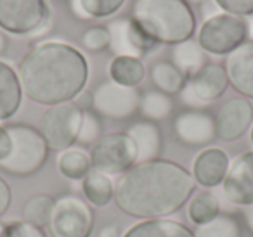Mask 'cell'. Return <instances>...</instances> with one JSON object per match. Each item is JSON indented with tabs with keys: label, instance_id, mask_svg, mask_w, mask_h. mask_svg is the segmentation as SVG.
<instances>
[{
	"label": "cell",
	"instance_id": "obj_45",
	"mask_svg": "<svg viewBox=\"0 0 253 237\" xmlns=\"http://www.w3.org/2000/svg\"><path fill=\"white\" fill-rule=\"evenodd\" d=\"M252 144H253V128H252Z\"/></svg>",
	"mask_w": 253,
	"mask_h": 237
},
{
	"label": "cell",
	"instance_id": "obj_33",
	"mask_svg": "<svg viewBox=\"0 0 253 237\" xmlns=\"http://www.w3.org/2000/svg\"><path fill=\"white\" fill-rule=\"evenodd\" d=\"M2 237H47L43 229L28 223L25 220L4 223V236Z\"/></svg>",
	"mask_w": 253,
	"mask_h": 237
},
{
	"label": "cell",
	"instance_id": "obj_36",
	"mask_svg": "<svg viewBox=\"0 0 253 237\" xmlns=\"http://www.w3.org/2000/svg\"><path fill=\"white\" fill-rule=\"evenodd\" d=\"M11 151H12L11 133H9L7 126L0 125V163L11 156Z\"/></svg>",
	"mask_w": 253,
	"mask_h": 237
},
{
	"label": "cell",
	"instance_id": "obj_34",
	"mask_svg": "<svg viewBox=\"0 0 253 237\" xmlns=\"http://www.w3.org/2000/svg\"><path fill=\"white\" fill-rule=\"evenodd\" d=\"M224 12L234 16H253V0H215Z\"/></svg>",
	"mask_w": 253,
	"mask_h": 237
},
{
	"label": "cell",
	"instance_id": "obj_38",
	"mask_svg": "<svg viewBox=\"0 0 253 237\" xmlns=\"http://www.w3.org/2000/svg\"><path fill=\"white\" fill-rule=\"evenodd\" d=\"M220 12H224V11L218 7V4L215 0H203V2H201V14H203L205 21L213 18V16L220 14Z\"/></svg>",
	"mask_w": 253,
	"mask_h": 237
},
{
	"label": "cell",
	"instance_id": "obj_11",
	"mask_svg": "<svg viewBox=\"0 0 253 237\" xmlns=\"http://www.w3.org/2000/svg\"><path fill=\"white\" fill-rule=\"evenodd\" d=\"M106 28L109 32V49L116 56H132L141 59L160 45L151 37L146 35L130 18L113 19Z\"/></svg>",
	"mask_w": 253,
	"mask_h": 237
},
{
	"label": "cell",
	"instance_id": "obj_17",
	"mask_svg": "<svg viewBox=\"0 0 253 237\" xmlns=\"http://www.w3.org/2000/svg\"><path fill=\"white\" fill-rule=\"evenodd\" d=\"M187 83L191 85L196 97L205 106L220 99L229 87L227 73L222 64L208 63L201 71H198L194 77L187 78Z\"/></svg>",
	"mask_w": 253,
	"mask_h": 237
},
{
	"label": "cell",
	"instance_id": "obj_7",
	"mask_svg": "<svg viewBox=\"0 0 253 237\" xmlns=\"http://www.w3.org/2000/svg\"><path fill=\"white\" fill-rule=\"evenodd\" d=\"M95 215L90 204L77 194H66L56 199L49 232L52 237H90Z\"/></svg>",
	"mask_w": 253,
	"mask_h": 237
},
{
	"label": "cell",
	"instance_id": "obj_13",
	"mask_svg": "<svg viewBox=\"0 0 253 237\" xmlns=\"http://www.w3.org/2000/svg\"><path fill=\"white\" fill-rule=\"evenodd\" d=\"M253 123V106L246 97H232L220 106L215 116L217 137L232 142L243 137Z\"/></svg>",
	"mask_w": 253,
	"mask_h": 237
},
{
	"label": "cell",
	"instance_id": "obj_4",
	"mask_svg": "<svg viewBox=\"0 0 253 237\" xmlns=\"http://www.w3.org/2000/svg\"><path fill=\"white\" fill-rule=\"evenodd\" d=\"M12 139L11 156L0 163V168L14 177H28L42 170L49 158V146L40 130L30 125H9Z\"/></svg>",
	"mask_w": 253,
	"mask_h": 237
},
{
	"label": "cell",
	"instance_id": "obj_32",
	"mask_svg": "<svg viewBox=\"0 0 253 237\" xmlns=\"http://www.w3.org/2000/svg\"><path fill=\"white\" fill-rule=\"evenodd\" d=\"M82 43L90 52H102L109 49V32L106 26H90L82 35Z\"/></svg>",
	"mask_w": 253,
	"mask_h": 237
},
{
	"label": "cell",
	"instance_id": "obj_5",
	"mask_svg": "<svg viewBox=\"0 0 253 237\" xmlns=\"http://www.w3.org/2000/svg\"><path fill=\"white\" fill-rule=\"evenodd\" d=\"M248 39V23L241 16L220 12L207 19L198 32V43L207 54L229 56Z\"/></svg>",
	"mask_w": 253,
	"mask_h": 237
},
{
	"label": "cell",
	"instance_id": "obj_15",
	"mask_svg": "<svg viewBox=\"0 0 253 237\" xmlns=\"http://www.w3.org/2000/svg\"><path fill=\"white\" fill-rule=\"evenodd\" d=\"M229 85L246 99H253V40H246L225 59Z\"/></svg>",
	"mask_w": 253,
	"mask_h": 237
},
{
	"label": "cell",
	"instance_id": "obj_18",
	"mask_svg": "<svg viewBox=\"0 0 253 237\" xmlns=\"http://www.w3.org/2000/svg\"><path fill=\"white\" fill-rule=\"evenodd\" d=\"M126 133H128V137L135 144L137 163L158 159L160 154H162L163 137L162 130H160V126L155 121H149V119L135 121L126 128Z\"/></svg>",
	"mask_w": 253,
	"mask_h": 237
},
{
	"label": "cell",
	"instance_id": "obj_9",
	"mask_svg": "<svg viewBox=\"0 0 253 237\" xmlns=\"http://www.w3.org/2000/svg\"><path fill=\"white\" fill-rule=\"evenodd\" d=\"M82 115H84V109L73 101L50 106L47 109L42 118L40 133L45 139L50 151L63 153L77 142Z\"/></svg>",
	"mask_w": 253,
	"mask_h": 237
},
{
	"label": "cell",
	"instance_id": "obj_23",
	"mask_svg": "<svg viewBox=\"0 0 253 237\" xmlns=\"http://www.w3.org/2000/svg\"><path fill=\"white\" fill-rule=\"evenodd\" d=\"M146 77V66L142 59L132 56H116L109 63V78L111 81L123 87L135 88L142 83Z\"/></svg>",
	"mask_w": 253,
	"mask_h": 237
},
{
	"label": "cell",
	"instance_id": "obj_19",
	"mask_svg": "<svg viewBox=\"0 0 253 237\" xmlns=\"http://www.w3.org/2000/svg\"><path fill=\"white\" fill-rule=\"evenodd\" d=\"M23 88L11 64L0 61V121L11 119L21 108Z\"/></svg>",
	"mask_w": 253,
	"mask_h": 237
},
{
	"label": "cell",
	"instance_id": "obj_29",
	"mask_svg": "<svg viewBox=\"0 0 253 237\" xmlns=\"http://www.w3.org/2000/svg\"><path fill=\"white\" fill-rule=\"evenodd\" d=\"M56 204V199L49 194H37L30 198L23 206V220L33 225L43 227L49 225L50 216H52V209Z\"/></svg>",
	"mask_w": 253,
	"mask_h": 237
},
{
	"label": "cell",
	"instance_id": "obj_21",
	"mask_svg": "<svg viewBox=\"0 0 253 237\" xmlns=\"http://www.w3.org/2000/svg\"><path fill=\"white\" fill-rule=\"evenodd\" d=\"M82 194L88 204L106 208L115 199V182L109 175L90 170V173L82 180Z\"/></svg>",
	"mask_w": 253,
	"mask_h": 237
},
{
	"label": "cell",
	"instance_id": "obj_30",
	"mask_svg": "<svg viewBox=\"0 0 253 237\" xmlns=\"http://www.w3.org/2000/svg\"><path fill=\"white\" fill-rule=\"evenodd\" d=\"M102 133V123L101 116L95 115L92 109H84V115H82V125L78 130L77 142L80 146H94L99 139H101Z\"/></svg>",
	"mask_w": 253,
	"mask_h": 237
},
{
	"label": "cell",
	"instance_id": "obj_3",
	"mask_svg": "<svg viewBox=\"0 0 253 237\" xmlns=\"http://www.w3.org/2000/svg\"><path fill=\"white\" fill-rule=\"evenodd\" d=\"M130 19L156 43L177 45L193 39L196 18L184 0H135Z\"/></svg>",
	"mask_w": 253,
	"mask_h": 237
},
{
	"label": "cell",
	"instance_id": "obj_12",
	"mask_svg": "<svg viewBox=\"0 0 253 237\" xmlns=\"http://www.w3.org/2000/svg\"><path fill=\"white\" fill-rule=\"evenodd\" d=\"M173 132L187 147H205L217 139L215 118L203 109H187L173 119Z\"/></svg>",
	"mask_w": 253,
	"mask_h": 237
},
{
	"label": "cell",
	"instance_id": "obj_42",
	"mask_svg": "<svg viewBox=\"0 0 253 237\" xmlns=\"http://www.w3.org/2000/svg\"><path fill=\"white\" fill-rule=\"evenodd\" d=\"M5 49H7V37H5V33L0 30V57L5 54Z\"/></svg>",
	"mask_w": 253,
	"mask_h": 237
},
{
	"label": "cell",
	"instance_id": "obj_31",
	"mask_svg": "<svg viewBox=\"0 0 253 237\" xmlns=\"http://www.w3.org/2000/svg\"><path fill=\"white\" fill-rule=\"evenodd\" d=\"M80 4L88 19H95L108 18V16L118 12L122 5L125 4V0H80Z\"/></svg>",
	"mask_w": 253,
	"mask_h": 237
},
{
	"label": "cell",
	"instance_id": "obj_20",
	"mask_svg": "<svg viewBox=\"0 0 253 237\" xmlns=\"http://www.w3.org/2000/svg\"><path fill=\"white\" fill-rule=\"evenodd\" d=\"M122 237H194L193 230L184 223L170 218L141 220Z\"/></svg>",
	"mask_w": 253,
	"mask_h": 237
},
{
	"label": "cell",
	"instance_id": "obj_2",
	"mask_svg": "<svg viewBox=\"0 0 253 237\" xmlns=\"http://www.w3.org/2000/svg\"><path fill=\"white\" fill-rule=\"evenodd\" d=\"M23 94L43 106L71 102L84 92L88 63L73 45L43 42L21 59L18 71Z\"/></svg>",
	"mask_w": 253,
	"mask_h": 237
},
{
	"label": "cell",
	"instance_id": "obj_27",
	"mask_svg": "<svg viewBox=\"0 0 253 237\" xmlns=\"http://www.w3.org/2000/svg\"><path fill=\"white\" fill-rule=\"evenodd\" d=\"M139 111L149 121H162L167 119L173 111L172 95H167L160 90H148L141 95L139 102Z\"/></svg>",
	"mask_w": 253,
	"mask_h": 237
},
{
	"label": "cell",
	"instance_id": "obj_40",
	"mask_svg": "<svg viewBox=\"0 0 253 237\" xmlns=\"http://www.w3.org/2000/svg\"><path fill=\"white\" fill-rule=\"evenodd\" d=\"M243 220H245L250 234L253 236V204L252 206H245V208H243Z\"/></svg>",
	"mask_w": 253,
	"mask_h": 237
},
{
	"label": "cell",
	"instance_id": "obj_24",
	"mask_svg": "<svg viewBox=\"0 0 253 237\" xmlns=\"http://www.w3.org/2000/svg\"><path fill=\"white\" fill-rule=\"evenodd\" d=\"M57 170L71 182H82L92 170L90 154L80 147H70L57 156Z\"/></svg>",
	"mask_w": 253,
	"mask_h": 237
},
{
	"label": "cell",
	"instance_id": "obj_22",
	"mask_svg": "<svg viewBox=\"0 0 253 237\" xmlns=\"http://www.w3.org/2000/svg\"><path fill=\"white\" fill-rule=\"evenodd\" d=\"M172 63L182 71L186 78H191L207 66V52L201 49L198 40H186L172 49Z\"/></svg>",
	"mask_w": 253,
	"mask_h": 237
},
{
	"label": "cell",
	"instance_id": "obj_43",
	"mask_svg": "<svg viewBox=\"0 0 253 237\" xmlns=\"http://www.w3.org/2000/svg\"><path fill=\"white\" fill-rule=\"evenodd\" d=\"M184 2H187V4H201L203 0H184Z\"/></svg>",
	"mask_w": 253,
	"mask_h": 237
},
{
	"label": "cell",
	"instance_id": "obj_37",
	"mask_svg": "<svg viewBox=\"0 0 253 237\" xmlns=\"http://www.w3.org/2000/svg\"><path fill=\"white\" fill-rule=\"evenodd\" d=\"M12 202V192L9 184L0 177V216H4L7 213V209L11 208Z\"/></svg>",
	"mask_w": 253,
	"mask_h": 237
},
{
	"label": "cell",
	"instance_id": "obj_35",
	"mask_svg": "<svg viewBox=\"0 0 253 237\" xmlns=\"http://www.w3.org/2000/svg\"><path fill=\"white\" fill-rule=\"evenodd\" d=\"M179 95H180V101H182V104L187 106L189 109H201V108H205V104L196 97V94L193 92V88H191V85L187 83V81H186V85L182 87V90L179 92Z\"/></svg>",
	"mask_w": 253,
	"mask_h": 237
},
{
	"label": "cell",
	"instance_id": "obj_1",
	"mask_svg": "<svg viewBox=\"0 0 253 237\" xmlns=\"http://www.w3.org/2000/svg\"><path fill=\"white\" fill-rule=\"evenodd\" d=\"M196 191L193 175L169 159L137 163L115 182V202L139 220L167 218L179 211Z\"/></svg>",
	"mask_w": 253,
	"mask_h": 237
},
{
	"label": "cell",
	"instance_id": "obj_26",
	"mask_svg": "<svg viewBox=\"0 0 253 237\" xmlns=\"http://www.w3.org/2000/svg\"><path fill=\"white\" fill-rule=\"evenodd\" d=\"M220 201H218L217 194L213 191H205L193 194L189 199V206H187V216L194 225H203L213 220L215 216L220 215Z\"/></svg>",
	"mask_w": 253,
	"mask_h": 237
},
{
	"label": "cell",
	"instance_id": "obj_6",
	"mask_svg": "<svg viewBox=\"0 0 253 237\" xmlns=\"http://www.w3.org/2000/svg\"><path fill=\"white\" fill-rule=\"evenodd\" d=\"M50 25L47 0H0V30L11 35H42Z\"/></svg>",
	"mask_w": 253,
	"mask_h": 237
},
{
	"label": "cell",
	"instance_id": "obj_8",
	"mask_svg": "<svg viewBox=\"0 0 253 237\" xmlns=\"http://www.w3.org/2000/svg\"><path fill=\"white\" fill-rule=\"evenodd\" d=\"M92 170L106 175H123L137 164V149L126 132L102 135L90 151Z\"/></svg>",
	"mask_w": 253,
	"mask_h": 237
},
{
	"label": "cell",
	"instance_id": "obj_14",
	"mask_svg": "<svg viewBox=\"0 0 253 237\" xmlns=\"http://www.w3.org/2000/svg\"><path fill=\"white\" fill-rule=\"evenodd\" d=\"M224 196L231 204H253V151L243 153L229 166L224 180Z\"/></svg>",
	"mask_w": 253,
	"mask_h": 237
},
{
	"label": "cell",
	"instance_id": "obj_39",
	"mask_svg": "<svg viewBox=\"0 0 253 237\" xmlns=\"http://www.w3.org/2000/svg\"><path fill=\"white\" fill-rule=\"evenodd\" d=\"M97 237H122V230L116 223H106L99 229Z\"/></svg>",
	"mask_w": 253,
	"mask_h": 237
},
{
	"label": "cell",
	"instance_id": "obj_44",
	"mask_svg": "<svg viewBox=\"0 0 253 237\" xmlns=\"http://www.w3.org/2000/svg\"><path fill=\"white\" fill-rule=\"evenodd\" d=\"M4 236V223H0V237Z\"/></svg>",
	"mask_w": 253,
	"mask_h": 237
},
{
	"label": "cell",
	"instance_id": "obj_16",
	"mask_svg": "<svg viewBox=\"0 0 253 237\" xmlns=\"http://www.w3.org/2000/svg\"><path fill=\"white\" fill-rule=\"evenodd\" d=\"M229 166H231V161H229L227 153H224L218 147H208L196 156L191 175H193L196 185L211 191L224 184Z\"/></svg>",
	"mask_w": 253,
	"mask_h": 237
},
{
	"label": "cell",
	"instance_id": "obj_10",
	"mask_svg": "<svg viewBox=\"0 0 253 237\" xmlns=\"http://www.w3.org/2000/svg\"><path fill=\"white\" fill-rule=\"evenodd\" d=\"M139 102L137 88L123 87L111 80L99 83L92 92V111L109 119L132 118L139 111Z\"/></svg>",
	"mask_w": 253,
	"mask_h": 237
},
{
	"label": "cell",
	"instance_id": "obj_41",
	"mask_svg": "<svg viewBox=\"0 0 253 237\" xmlns=\"http://www.w3.org/2000/svg\"><path fill=\"white\" fill-rule=\"evenodd\" d=\"M71 12H73L75 16H77L78 19H88V16L85 14L84 7H82L80 0H71Z\"/></svg>",
	"mask_w": 253,
	"mask_h": 237
},
{
	"label": "cell",
	"instance_id": "obj_25",
	"mask_svg": "<svg viewBox=\"0 0 253 237\" xmlns=\"http://www.w3.org/2000/svg\"><path fill=\"white\" fill-rule=\"evenodd\" d=\"M151 80L155 83L156 90L163 92L167 95H173L182 90L187 78L184 77L182 71L172 61H158L151 68Z\"/></svg>",
	"mask_w": 253,
	"mask_h": 237
},
{
	"label": "cell",
	"instance_id": "obj_28",
	"mask_svg": "<svg viewBox=\"0 0 253 237\" xmlns=\"http://www.w3.org/2000/svg\"><path fill=\"white\" fill-rule=\"evenodd\" d=\"M194 237H243L241 223L231 213H220L203 225H196L193 230Z\"/></svg>",
	"mask_w": 253,
	"mask_h": 237
},
{
	"label": "cell",
	"instance_id": "obj_46",
	"mask_svg": "<svg viewBox=\"0 0 253 237\" xmlns=\"http://www.w3.org/2000/svg\"><path fill=\"white\" fill-rule=\"evenodd\" d=\"M52 2H57V0H52Z\"/></svg>",
	"mask_w": 253,
	"mask_h": 237
}]
</instances>
